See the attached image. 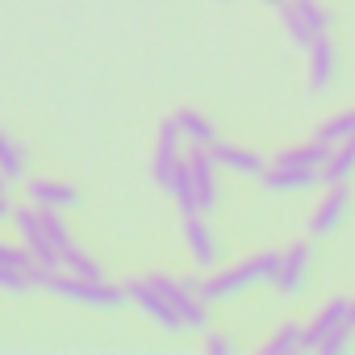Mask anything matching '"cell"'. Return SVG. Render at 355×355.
I'll use <instances>...</instances> for the list:
<instances>
[{"label":"cell","instance_id":"8fae6325","mask_svg":"<svg viewBox=\"0 0 355 355\" xmlns=\"http://www.w3.org/2000/svg\"><path fill=\"white\" fill-rule=\"evenodd\" d=\"M26 197L34 205H51V209H76L80 205V189L67 180H51V175H34L26 184Z\"/></svg>","mask_w":355,"mask_h":355},{"label":"cell","instance_id":"d4e9b609","mask_svg":"<svg viewBox=\"0 0 355 355\" xmlns=\"http://www.w3.org/2000/svg\"><path fill=\"white\" fill-rule=\"evenodd\" d=\"M0 263H5V268H21V272H34L38 268V259H34V251L21 243H0Z\"/></svg>","mask_w":355,"mask_h":355},{"label":"cell","instance_id":"ba28073f","mask_svg":"<svg viewBox=\"0 0 355 355\" xmlns=\"http://www.w3.org/2000/svg\"><path fill=\"white\" fill-rule=\"evenodd\" d=\"M184 163H189V171H193L197 205H201V214H209V209L218 205V163H214L209 146H193V150L184 155Z\"/></svg>","mask_w":355,"mask_h":355},{"label":"cell","instance_id":"f1b7e54d","mask_svg":"<svg viewBox=\"0 0 355 355\" xmlns=\"http://www.w3.org/2000/svg\"><path fill=\"white\" fill-rule=\"evenodd\" d=\"M9 197V175H0V201Z\"/></svg>","mask_w":355,"mask_h":355},{"label":"cell","instance_id":"e0dca14e","mask_svg":"<svg viewBox=\"0 0 355 355\" xmlns=\"http://www.w3.org/2000/svg\"><path fill=\"white\" fill-rule=\"evenodd\" d=\"M171 117H175L180 134H184L193 146H214V142H218V130H214V121H209L205 113H197V109H175Z\"/></svg>","mask_w":355,"mask_h":355},{"label":"cell","instance_id":"6da1fadb","mask_svg":"<svg viewBox=\"0 0 355 355\" xmlns=\"http://www.w3.org/2000/svg\"><path fill=\"white\" fill-rule=\"evenodd\" d=\"M34 284L55 293V297H67L76 305H92V309H117L130 301L125 284H105V280H92V276H76L67 268H34Z\"/></svg>","mask_w":355,"mask_h":355},{"label":"cell","instance_id":"4dcf8cb0","mask_svg":"<svg viewBox=\"0 0 355 355\" xmlns=\"http://www.w3.org/2000/svg\"><path fill=\"white\" fill-rule=\"evenodd\" d=\"M263 5H276V9H280V5H284V0H263Z\"/></svg>","mask_w":355,"mask_h":355},{"label":"cell","instance_id":"9c48e42d","mask_svg":"<svg viewBox=\"0 0 355 355\" xmlns=\"http://www.w3.org/2000/svg\"><path fill=\"white\" fill-rule=\"evenodd\" d=\"M309 243L305 239H297L288 251H280V272H276V280H272V288L280 293V297H297V288L305 284V272H309Z\"/></svg>","mask_w":355,"mask_h":355},{"label":"cell","instance_id":"30bf717a","mask_svg":"<svg viewBox=\"0 0 355 355\" xmlns=\"http://www.w3.org/2000/svg\"><path fill=\"white\" fill-rule=\"evenodd\" d=\"M263 189L268 193H301V189H313L322 180V171L318 167H297V163H272L263 167Z\"/></svg>","mask_w":355,"mask_h":355},{"label":"cell","instance_id":"277c9868","mask_svg":"<svg viewBox=\"0 0 355 355\" xmlns=\"http://www.w3.org/2000/svg\"><path fill=\"white\" fill-rule=\"evenodd\" d=\"M9 218H13V226H17L21 243L34 251L38 268H63V251H59V243L51 239L46 222L38 218V205H34V201H30V205H13V209H9Z\"/></svg>","mask_w":355,"mask_h":355},{"label":"cell","instance_id":"4316f807","mask_svg":"<svg viewBox=\"0 0 355 355\" xmlns=\"http://www.w3.org/2000/svg\"><path fill=\"white\" fill-rule=\"evenodd\" d=\"M205 351H214V355H230L234 347H230V338H222V334H205Z\"/></svg>","mask_w":355,"mask_h":355},{"label":"cell","instance_id":"5b68a950","mask_svg":"<svg viewBox=\"0 0 355 355\" xmlns=\"http://www.w3.org/2000/svg\"><path fill=\"white\" fill-rule=\"evenodd\" d=\"M125 293H130V301L159 326V330H167V334H180V330H189L184 326V318L175 313V305L155 288V280L150 276H134V280H125Z\"/></svg>","mask_w":355,"mask_h":355},{"label":"cell","instance_id":"4fadbf2b","mask_svg":"<svg viewBox=\"0 0 355 355\" xmlns=\"http://www.w3.org/2000/svg\"><path fill=\"white\" fill-rule=\"evenodd\" d=\"M309 92L318 96L330 80H334V71H338V51H334V42L322 34V38H313L309 46Z\"/></svg>","mask_w":355,"mask_h":355},{"label":"cell","instance_id":"52a82bcc","mask_svg":"<svg viewBox=\"0 0 355 355\" xmlns=\"http://www.w3.org/2000/svg\"><path fill=\"white\" fill-rule=\"evenodd\" d=\"M180 125H175V117H167V121H159V134H155V155H150V175H155V184L159 189H167L171 184V175H175V167L184 163V155H180Z\"/></svg>","mask_w":355,"mask_h":355},{"label":"cell","instance_id":"cb8c5ba5","mask_svg":"<svg viewBox=\"0 0 355 355\" xmlns=\"http://www.w3.org/2000/svg\"><path fill=\"white\" fill-rule=\"evenodd\" d=\"M63 268H67V272H76V276H92V280H101V263H96L84 247H76V243L63 251Z\"/></svg>","mask_w":355,"mask_h":355},{"label":"cell","instance_id":"83f0119b","mask_svg":"<svg viewBox=\"0 0 355 355\" xmlns=\"http://www.w3.org/2000/svg\"><path fill=\"white\" fill-rule=\"evenodd\" d=\"M347 326L355 330V301H347Z\"/></svg>","mask_w":355,"mask_h":355},{"label":"cell","instance_id":"7a4b0ae2","mask_svg":"<svg viewBox=\"0 0 355 355\" xmlns=\"http://www.w3.org/2000/svg\"><path fill=\"white\" fill-rule=\"evenodd\" d=\"M276 272H280V251H259V255H251V259H243V263H234V268H226V272L205 276L197 288H201V297L214 305V301H226V297L247 293V288L259 284V280H276Z\"/></svg>","mask_w":355,"mask_h":355},{"label":"cell","instance_id":"9a60e30c","mask_svg":"<svg viewBox=\"0 0 355 355\" xmlns=\"http://www.w3.org/2000/svg\"><path fill=\"white\" fill-rule=\"evenodd\" d=\"M184 243H189V251H193V259L201 268H214L218 263V239L205 226V214H184Z\"/></svg>","mask_w":355,"mask_h":355},{"label":"cell","instance_id":"2e32d148","mask_svg":"<svg viewBox=\"0 0 355 355\" xmlns=\"http://www.w3.org/2000/svg\"><path fill=\"white\" fill-rule=\"evenodd\" d=\"M347 189L343 184H330V193H326V201L313 209V218H309V234H330L338 222H343V214H347Z\"/></svg>","mask_w":355,"mask_h":355},{"label":"cell","instance_id":"ac0fdd59","mask_svg":"<svg viewBox=\"0 0 355 355\" xmlns=\"http://www.w3.org/2000/svg\"><path fill=\"white\" fill-rule=\"evenodd\" d=\"M351 171H355V138H343V142L330 146V159L322 163V180L326 184H343Z\"/></svg>","mask_w":355,"mask_h":355},{"label":"cell","instance_id":"7402d4cb","mask_svg":"<svg viewBox=\"0 0 355 355\" xmlns=\"http://www.w3.org/2000/svg\"><path fill=\"white\" fill-rule=\"evenodd\" d=\"M313 138H322V142H343V138H355V109H347V113H334V117H326L322 125H318V134Z\"/></svg>","mask_w":355,"mask_h":355},{"label":"cell","instance_id":"ffe728a7","mask_svg":"<svg viewBox=\"0 0 355 355\" xmlns=\"http://www.w3.org/2000/svg\"><path fill=\"white\" fill-rule=\"evenodd\" d=\"M167 193L175 197V205H180V214H201V205H197V189H193V171H189V163H180V167H175V175H171V184H167Z\"/></svg>","mask_w":355,"mask_h":355},{"label":"cell","instance_id":"d6986e66","mask_svg":"<svg viewBox=\"0 0 355 355\" xmlns=\"http://www.w3.org/2000/svg\"><path fill=\"white\" fill-rule=\"evenodd\" d=\"M26 167H30L26 146H21V142H13L5 130H0V175H9V180H21Z\"/></svg>","mask_w":355,"mask_h":355},{"label":"cell","instance_id":"603a6c76","mask_svg":"<svg viewBox=\"0 0 355 355\" xmlns=\"http://www.w3.org/2000/svg\"><path fill=\"white\" fill-rule=\"evenodd\" d=\"M34 284V272H21V268H5L0 263V293H9V297H26Z\"/></svg>","mask_w":355,"mask_h":355},{"label":"cell","instance_id":"f546056e","mask_svg":"<svg viewBox=\"0 0 355 355\" xmlns=\"http://www.w3.org/2000/svg\"><path fill=\"white\" fill-rule=\"evenodd\" d=\"M9 209H13V205H9V197H5V201H0V222L9 218Z\"/></svg>","mask_w":355,"mask_h":355},{"label":"cell","instance_id":"44dd1931","mask_svg":"<svg viewBox=\"0 0 355 355\" xmlns=\"http://www.w3.org/2000/svg\"><path fill=\"white\" fill-rule=\"evenodd\" d=\"M301 347H305V326L301 322H280L276 334L263 343L268 355H288V351H301Z\"/></svg>","mask_w":355,"mask_h":355},{"label":"cell","instance_id":"7c38bea8","mask_svg":"<svg viewBox=\"0 0 355 355\" xmlns=\"http://www.w3.org/2000/svg\"><path fill=\"white\" fill-rule=\"evenodd\" d=\"M347 326V301H326L309 322H305V347L301 351H318L334 330H343Z\"/></svg>","mask_w":355,"mask_h":355},{"label":"cell","instance_id":"8992f818","mask_svg":"<svg viewBox=\"0 0 355 355\" xmlns=\"http://www.w3.org/2000/svg\"><path fill=\"white\" fill-rule=\"evenodd\" d=\"M280 26L288 30V38L297 46H309L313 38L326 34L330 17H326V9L318 5V0H284L280 5Z\"/></svg>","mask_w":355,"mask_h":355},{"label":"cell","instance_id":"3957f363","mask_svg":"<svg viewBox=\"0 0 355 355\" xmlns=\"http://www.w3.org/2000/svg\"><path fill=\"white\" fill-rule=\"evenodd\" d=\"M155 288L175 305V313L184 318L189 330H209V301L201 297V280L197 276H167V272H150Z\"/></svg>","mask_w":355,"mask_h":355},{"label":"cell","instance_id":"5bb4252c","mask_svg":"<svg viewBox=\"0 0 355 355\" xmlns=\"http://www.w3.org/2000/svg\"><path fill=\"white\" fill-rule=\"evenodd\" d=\"M209 155H214L218 167L239 171V175H263V167H268L263 155H255V150H247V146H234V142H214Z\"/></svg>","mask_w":355,"mask_h":355},{"label":"cell","instance_id":"484cf974","mask_svg":"<svg viewBox=\"0 0 355 355\" xmlns=\"http://www.w3.org/2000/svg\"><path fill=\"white\" fill-rule=\"evenodd\" d=\"M347 334H351V326L334 330V334H330V338H326V343H322L318 351H322V355H338V351H347Z\"/></svg>","mask_w":355,"mask_h":355}]
</instances>
